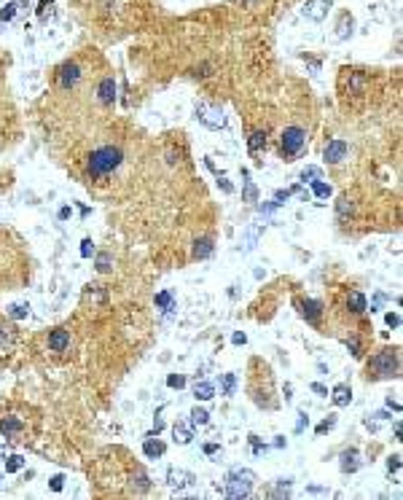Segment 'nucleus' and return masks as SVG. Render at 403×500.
<instances>
[{"instance_id": "nucleus-36", "label": "nucleus", "mask_w": 403, "mask_h": 500, "mask_svg": "<svg viewBox=\"0 0 403 500\" xmlns=\"http://www.w3.org/2000/svg\"><path fill=\"white\" fill-rule=\"evenodd\" d=\"M97 269L100 272H110V256H108V253H100V256H97Z\"/></svg>"}, {"instance_id": "nucleus-16", "label": "nucleus", "mask_w": 403, "mask_h": 500, "mask_svg": "<svg viewBox=\"0 0 403 500\" xmlns=\"http://www.w3.org/2000/svg\"><path fill=\"white\" fill-rule=\"evenodd\" d=\"M266 148V129H258V132H253L250 135V140H247V151L253 156L256 154H261V151Z\"/></svg>"}, {"instance_id": "nucleus-37", "label": "nucleus", "mask_w": 403, "mask_h": 500, "mask_svg": "<svg viewBox=\"0 0 403 500\" xmlns=\"http://www.w3.org/2000/svg\"><path fill=\"white\" fill-rule=\"evenodd\" d=\"M387 470H390V474H398V470H400V455L387 457Z\"/></svg>"}, {"instance_id": "nucleus-51", "label": "nucleus", "mask_w": 403, "mask_h": 500, "mask_svg": "<svg viewBox=\"0 0 403 500\" xmlns=\"http://www.w3.org/2000/svg\"><path fill=\"white\" fill-rule=\"evenodd\" d=\"M274 447H277V449H283V447H285V438H283V436H277V441H274Z\"/></svg>"}, {"instance_id": "nucleus-40", "label": "nucleus", "mask_w": 403, "mask_h": 500, "mask_svg": "<svg viewBox=\"0 0 403 500\" xmlns=\"http://www.w3.org/2000/svg\"><path fill=\"white\" fill-rule=\"evenodd\" d=\"M250 444H253V452H256V455H261V452H266V449H269L266 444H261V438H258V436H250Z\"/></svg>"}, {"instance_id": "nucleus-53", "label": "nucleus", "mask_w": 403, "mask_h": 500, "mask_svg": "<svg viewBox=\"0 0 403 500\" xmlns=\"http://www.w3.org/2000/svg\"><path fill=\"white\" fill-rule=\"evenodd\" d=\"M0 489H3V474H0Z\"/></svg>"}, {"instance_id": "nucleus-30", "label": "nucleus", "mask_w": 403, "mask_h": 500, "mask_svg": "<svg viewBox=\"0 0 403 500\" xmlns=\"http://www.w3.org/2000/svg\"><path fill=\"white\" fill-rule=\"evenodd\" d=\"M234 390H237V376L226 374L223 376V395H234Z\"/></svg>"}, {"instance_id": "nucleus-14", "label": "nucleus", "mask_w": 403, "mask_h": 500, "mask_svg": "<svg viewBox=\"0 0 403 500\" xmlns=\"http://www.w3.org/2000/svg\"><path fill=\"white\" fill-rule=\"evenodd\" d=\"M331 398H333L336 406H350V403H352V390H350V385H336L333 393H331Z\"/></svg>"}, {"instance_id": "nucleus-39", "label": "nucleus", "mask_w": 403, "mask_h": 500, "mask_svg": "<svg viewBox=\"0 0 403 500\" xmlns=\"http://www.w3.org/2000/svg\"><path fill=\"white\" fill-rule=\"evenodd\" d=\"M309 425V414L306 411H298V422H296V433H301Z\"/></svg>"}, {"instance_id": "nucleus-44", "label": "nucleus", "mask_w": 403, "mask_h": 500, "mask_svg": "<svg viewBox=\"0 0 403 500\" xmlns=\"http://www.w3.org/2000/svg\"><path fill=\"white\" fill-rule=\"evenodd\" d=\"M347 347H350V352H352L355 358H360V342H358V339H350V342H347Z\"/></svg>"}, {"instance_id": "nucleus-20", "label": "nucleus", "mask_w": 403, "mask_h": 500, "mask_svg": "<svg viewBox=\"0 0 403 500\" xmlns=\"http://www.w3.org/2000/svg\"><path fill=\"white\" fill-rule=\"evenodd\" d=\"M172 436H175V444H191L194 433H191V428L185 425V422H175V428H172Z\"/></svg>"}, {"instance_id": "nucleus-10", "label": "nucleus", "mask_w": 403, "mask_h": 500, "mask_svg": "<svg viewBox=\"0 0 403 500\" xmlns=\"http://www.w3.org/2000/svg\"><path fill=\"white\" fill-rule=\"evenodd\" d=\"M191 482H194V474H189V470H183V468H170V474H167V484L175 487V489L189 487Z\"/></svg>"}, {"instance_id": "nucleus-29", "label": "nucleus", "mask_w": 403, "mask_h": 500, "mask_svg": "<svg viewBox=\"0 0 403 500\" xmlns=\"http://www.w3.org/2000/svg\"><path fill=\"white\" fill-rule=\"evenodd\" d=\"M333 425H336V414H328V417L320 422V425H317V436H323V433H328V430H333Z\"/></svg>"}, {"instance_id": "nucleus-26", "label": "nucleus", "mask_w": 403, "mask_h": 500, "mask_svg": "<svg viewBox=\"0 0 403 500\" xmlns=\"http://www.w3.org/2000/svg\"><path fill=\"white\" fill-rule=\"evenodd\" d=\"M22 468H24V457L22 455H11V457H8L6 474H16V470H22Z\"/></svg>"}, {"instance_id": "nucleus-31", "label": "nucleus", "mask_w": 403, "mask_h": 500, "mask_svg": "<svg viewBox=\"0 0 403 500\" xmlns=\"http://www.w3.org/2000/svg\"><path fill=\"white\" fill-rule=\"evenodd\" d=\"M320 178H323V172H320V169H317V167H306L304 169V172H301V181L306 183H312V181H320Z\"/></svg>"}, {"instance_id": "nucleus-43", "label": "nucleus", "mask_w": 403, "mask_h": 500, "mask_svg": "<svg viewBox=\"0 0 403 500\" xmlns=\"http://www.w3.org/2000/svg\"><path fill=\"white\" fill-rule=\"evenodd\" d=\"M62 487H65V476H62V474H57V476L51 479V489H54V492H59Z\"/></svg>"}, {"instance_id": "nucleus-48", "label": "nucleus", "mask_w": 403, "mask_h": 500, "mask_svg": "<svg viewBox=\"0 0 403 500\" xmlns=\"http://www.w3.org/2000/svg\"><path fill=\"white\" fill-rule=\"evenodd\" d=\"M312 390H315V393H320V395H325V398H328V390L323 388L320 382H312Z\"/></svg>"}, {"instance_id": "nucleus-15", "label": "nucleus", "mask_w": 403, "mask_h": 500, "mask_svg": "<svg viewBox=\"0 0 403 500\" xmlns=\"http://www.w3.org/2000/svg\"><path fill=\"white\" fill-rule=\"evenodd\" d=\"M347 307H350L355 315H360V312H365V309H368V304H365V296L360 293V290H350V293H347Z\"/></svg>"}, {"instance_id": "nucleus-27", "label": "nucleus", "mask_w": 403, "mask_h": 500, "mask_svg": "<svg viewBox=\"0 0 403 500\" xmlns=\"http://www.w3.org/2000/svg\"><path fill=\"white\" fill-rule=\"evenodd\" d=\"M132 482H137V489H140V492H145V489L151 487V484H148V476H145V470H143V468H137V470H135Z\"/></svg>"}, {"instance_id": "nucleus-35", "label": "nucleus", "mask_w": 403, "mask_h": 500, "mask_svg": "<svg viewBox=\"0 0 403 500\" xmlns=\"http://www.w3.org/2000/svg\"><path fill=\"white\" fill-rule=\"evenodd\" d=\"M290 196H293V188H285V191H277L274 194V204L280 207V204H285L288 199H290Z\"/></svg>"}, {"instance_id": "nucleus-19", "label": "nucleus", "mask_w": 403, "mask_h": 500, "mask_svg": "<svg viewBox=\"0 0 403 500\" xmlns=\"http://www.w3.org/2000/svg\"><path fill=\"white\" fill-rule=\"evenodd\" d=\"M194 395H196V401H210V398H215V385H212V382H207V379L196 382Z\"/></svg>"}, {"instance_id": "nucleus-34", "label": "nucleus", "mask_w": 403, "mask_h": 500, "mask_svg": "<svg viewBox=\"0 0 403 500\" xmlns=\"http://www.w3.org/2000/svg\"><path fill=\"white\" fill-rule=\"evenodd\" d=\"M27 312H30V307H27V304H14L11 307V317H16V320L27 317Z\"/></svg>"}, {"instance_id": "nucleus-4", "label": "nucleus", "mask_w": 403, "mask_h": 500, "mask_svg": "<svg viewBox=\"0 0 403 500\" xmlns=\"http://www.w3.org/2000/svg\"><path fill=\"white\" fill-rule=\"evenodd\" d=\"M256 487V474L247 468H234L226 476V495L229 497H247Z\"/></svg>"}, {"instance_id": "nucleus-18", "label": "nucleus", "mask_w": 403, "mask_h": 500, "mask_svg": "<svg viewBox=\"0 0 403 500\" xmlns=\"http://www.w3.org/2000/svg\"><path fill=\"white\" fill-rule=\"evenodd\" d=\"M210 253H212V240H210V237H199V240L194 242V253H191V256H194L196 261L207 258Z\"/></svg>"}, {"instance_id": "nucleus-42", "label": "nucleus", "mask_w": 403, "mask_h": 500, "mask_svg": "<svg viewBox=\"0 0 403 500\" xmlns=\"http://www.w3.org/2000/svg\"><path fill=\"white\" fill-rule=\"evenodd\" d=\"M14 14H16V3H8V6L3 8V19H6V22H11Z\"/></svg>"}, {"instance_id": "nucleus-21", "label": "nucleus", "mask_w": 403, "mask_h": 500, "mask_svg": "<svg viewBox=\"0 0 403 500\" xmlns=\"http://www.w3.org/2000/svg\"><path fill=\"white\" fill-rule=\"evenodd\" d=\"M143 452H145V457H162L164 455V444L159 438H153V436H148L145 438V444H143Z\"/></svg>"}, {"instance_id": "nucleus-1", "label": "nucleus", "mask_w": 403, "mask_h": 500, "mask_svg": "<svg viewBox=\"0 0 403 500\" xmlns=\"http://www.w3.org/2000/svg\"><path fill=\"white\" fill-rule=\"evenodd\" d=\"M121 162H124L121 148H116V145H102L97 151H91V156H89V162H86V172H89V178H105V175L113 172V169H118Z\"/></svg>"}, {"instance_id": "nucleus-32", "label": "nucleus", "mask_w": 403, "mask_h": 500, "mask_svg": "<svg viewBox=\"0 0 403 500\" xmlns=\"http://www.w3.org/2000/svg\"><path fill=\"white\" fill-rule=\"evenodd\" d=\"M167 385H170L172 390H180V388H185V376L183 374H170L167 376Z\"/></svg>"}, {"instance_id": "nucleus-46", "label": "nucleus", "mask_w": 403, "mask_h": 500, "mask_svg": "<svg viewBox=\"0 0 403 500\" xmlns=\"http://www.w3.org/2000/svg\"><path fill=\"white\" fill-rule=\"evenodd\" d=\"M382 301H384V293H377V296H374V301H371V312H377Z\"/></svg>"}, {"instance_id": "nucleus-3", "label": "nucleus", "mask_w": 403, "mask_h": 500, "mask_svg": "<svg viewBox=\"0 0 403 500\" xmlns=\"http://www.w3.org/2000/svg\"><path fill=\"white\" fill-rule=\"evenodd\" d=\"M306 145V132L301 127H285L283 137H280V154H283L285 162H293V159L301 156V151Z\"/></svg>"}, {"instance_id": "nucleus-9", "label": "nucleus", "mask_w": 403, "mask_h": 500, "mask_svg": "<svg viewBox=\"0 0 403 500\" xmlns=\"http://www.w3.org/2000/svg\"><path fill=\"white\" fill-rule=\"evenodd\" d=\"M344 156H347V143H344V140H331V143L325 145V151H323V159L328 164H339V162H344Z\"/></svg>"}, {"instance_id": "nucleus-25", "label": "nucleus", "mask_w": 403, "mask_h": 500, "mask_svg": "<svg viewBox=\"0 0 403 500\" xmlns=\"http://www.w3.org/2000/svg\"><path fill=\"white\" fill-rule=\"evenodd\" d=\"M191 422H194V425H207V422H210V411L207 409H199V406L191 409Z\"/></svg>"}, {"instance_id": "nucleus-5", "label": "nucleus", "mask_w": 403, "mask_h": 500, "mask_svg": "<svg viewBox=\"0 0 403 500\" xmlns=\"http://www.w3.org/2000/svg\"><path fill=\"white\" fill-rule=\"evenodd\" d=\"M196 119H199L204 127H210V129H221L223 124H226L223 108H218V105H207V102H202V105L196 108Z\"/></svg>"}, {"instance_id": "nucleus-49", "label": "nucleus", "mask_w": 403, "mask_h": 500, "mask_svg": "<svg viewBox=\"0 0 403 500\" xmlns=\"http://www.w3.org/2000/svg\"><path fill=\"white\" fill-rule=\"evenodd\" d=\"M218 449H221L218 444H207V447H204V455H215Z\"/></svg>"}, {"instance_id": "nucleus-24", "label": "nucleus", "mask_w": 403, "mask_h": 500, "mask_svg": "<svg viewBox=\"0 0 403 500\" xmlns=\"http://www.w3.org/2000/svg\"><path fill=\"white\" fill-rule=\"evenodd\" d=\"M336 213H339V218H347V215H352L355 213V204L347 199V196H342L339 202H336Z\"/></svg>"}, {"instance_id": "nucleus-17", "label": "nucleus", "mask_w": 403, "mask_h": 500, "mask_svg": "<svg viewBox=\"0 0 403 500\" xmlns=\"http://www.w3.org/2000/svg\"><path fill=\"white\" fill-rule=\"evenodd\" d=\"M156 307L162 309L167 317H170L175 312V296H172V290H162V293L156 296Z\"/></svg>"}, {"instance_id": "nucleus-8", "label": "nucleus", "mask_w": 403, "mask_h": 500, "mask_svg": "<svg viewBox=\"0 0 403 500\" xmlns=\"http://www.w3.org/2000/svg\"><path fill=\"white\" fill-rule=\"evenodd\" d=\"M328 8H331V0H306L304 6V16L312 19V22H323Z\"/></svg>"}, {"instance_id": "nucleus-41", "label": "nucleus", "mask_w": 403, "mask_h": 500, "mask_svg": "<svg viewBox=\"0 0 403 500\" xmlns=\"http://www.w3.org/2000/svg\"><path fill=\"white\" fill-rule=\"evenodd\" d=\"M218 186L223 188V194H231V191H234V186L226 181V175H223V172H218Z\"/></svg>"}, {"instance_id": "nucleus-47", "label": "nucleus", "mask_w": 403, "mask_h": 500, "mask_svg": "<svg viewBox=\"0 0 403 500\" xmlns=\"http://www.w3.org/2000/svg\"><path fill=\"white\" fill-rule=\"evenodd\" d=\"M231 342H234V344H245V342H247V336L242 334V331H237V334L231 336Z\"/></svg>"}, {"instance_id": "nucleus-12", "label": "nucleus", "mask_w": 403, "mask_h": 500, "mask_svg": "<svg viewBox=\"0 0 403 500\" xmlns=\"http://www.w3.org/2000/svg\"><path fill=\"white\" fill-rule=\"evenodd\" d=\"M97 94H100V102L102 105H113V100H116V81L110 78H102L100 81V86H97Z\"/></svg>"}, {"instance_id": "nucleus-50", "label": "nucleus", "mask_w": 403, "mask_h": 500, "mask_svg": "<svg viewBox=\"0 0 403 500\" xmlns=\"http://www.w3.org/2000/svg\"><path fill=\"white\" fill-rule=\"evenodd\" d=\"M59 218H62V221L70 218V207H62V210H59Z\"/></svg>"}, {"instance_id": "nucleus-45", "label": "nucleus", "mask_w": 403, "mask_h": 500, "mask_svg": "<svg viewBox=\"0 0 403 500\" xmlns=\"http://www.w3.org/2000/svg\"><path fill=\"white\" fill-rule=\"evenodd\" d=\"M384 320H387V326H390V328H398V326H400V317H398L395 312H390Z\"/></svg>"}, {"instance_id": "nucleus-6", "label": "nucleus", "mask_w": 403, "mask_h": 500, "mask_svg": "<svg viewBox=\"0 0 403 500\" xmlns=\"http://www.w3.org/2000/svg\"><path fill=\"white\" fill-rule=\"evenodd\" d=\"M57 81H59L62 89H73L81 81V65L78 62H65L57 73Z\"/></svg>"}, {"instance_id": "nucleus-13", "label": "nucleus", "mask_w": 403, "mask_h": 500, "mask_svg": "<svg viewBox=\"0 0 403 500\" xmlns=\"http://www.w3.org/2000/svg\"><path fill=\"white\" fill-rule=\"evenodd\" d=\"M358 468H360V455H358V449H347V452H342V470H344V474H355Z\"/></svg>"}, {"instance_id": "nucleus-7", "label": "nucleus", "mask_w": 403, "mask_h": 500, "mask_svg": "<svg viewBox=\"0 0 403 500\" xmlns=\"http://www.w3.org/2000/svg\"><path fill=\"white\" fill-rule=\"evenodd\" d=\"M298 307H301V315H304V320L309 326H320V320H323V304L320 301H315V299H306V301H296Z\"/></svg>"}, {"instance_id": "nucleus-22", "label": "nucleus", "mask_w": 403, "mask_h": 500, "mask_svg": "<svg viewBox=\"0 0 403 500\" xmlns=\"http://www.w3.org/2000/svg\"><path fill=\"white\" fill-rule=\"evenodd\" d=\"M22 430V422L16 420V417H6L3 422H0V433L8 438V436H16V433Z\"/></svg>"}, {"instance_id": "nucleus-23", "label": "nucleus", "mask_w": 403, "mask_h": 500, "mask_svg": "<svg viewBox=\"0 0 403 500\" xmlns=\"http://www.w3.org/2000/svg\"><path fill=\"white\" fill-rule=\"evenodd\" d=\"M312 194L317 196V199H328V196L333 194V188H331V186H328V183L323 181V178H320V181H312Z\"/></svg>"}, {"instance_id": "nucleus-11", "label": "nucleus", "mask_w": 403, "mask_h": 500, "mask_svg": "<svg viewBox=\"0 0 403 500\" xmlns=\"http://www.w3.org/2000/svg\"><path fill=\"white\" fill-rule=\"evenodd\" d=\"M68 347H70V331H65V328H57V331H51V336H49V350L65 352Z\"/></svg>"}, {"instance_id": "nucleus-52", "label": "nucleus", "mask_w": 403, "mask_h": 500, "mask_svg": "<svg viewBox=\"0 0 403 500\" xmlns=\"http://www.w3.org/2000/svg\"><path fill=\"white\" fill-rule=\"evenodd\" d=\"M387 406H392V409H395V411H400V403H395V401H392V398H387Z\"/></svg>"}, {"instance_id": "nucleus-2", "label": "nucleus", "mask_w": 403, "mask_h": 500, "mask_svg": "<svg viewBox=\"0 0 403 500\" xmlns=\"http://www.w3.org/2000/svg\"><path fill=\"white\" fill-rule=\"evenodd\" d=\"M368 371H374V374H368L371 379H390V376H398V371H400V355H398V350H382V352H377L368 361Z\"/></svg>"}, {"instance_id": "nucleus-38", "label": "nucleus", "mask_w": 403, "mask_h": 500, "mask_svg": "<svg viewBox=\"0 0 403 500\" xmlns=\"http://www.w3.org/2000/svg\"><path fill=\"white\" fill-rule=\"evenodd\" d=\"M91 253H95V242H91V240H83V242H81V256L89 258Z\"/></svg>"}, {"instance_id": "nucleus-28", "label": "nucleus", "mask_w": 403, "mask_h": 500, "mask_svg": "<svg viewBox=\"0 0 403 500\" xmlns=\"http://www.w3.org/2000/svg\"><path fill=\"white\" fill-rule=\"evenodd\" d=\"M347 35H352V16L350 14H344L339 22V38H347Z\"/></svg>"}, {"instance_id": "nucleus-33", "label": "nucleus", "mask_w": 403, "mask_h": 500, "mask_svg": "<svg viewBox=\"0 0 403 500\" xmlns=\"http://www.w3.org/2000/svg\"><path fill=\"white\" fill-rule=\"evenodd\" d=\"M245 202H258V188L250 181H245Z\"/></svg>"}]
</instances>
